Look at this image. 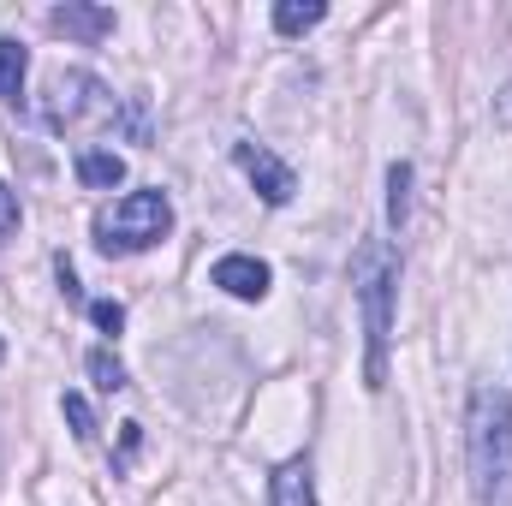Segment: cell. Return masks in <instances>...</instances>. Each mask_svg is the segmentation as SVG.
<instances>
[{"label": "cell", "instance_id": "ba28073f", "mask_svg": "<svg viewBox=\"0 0 512 506\" xmlns=\"http://www.w3.org/2000/svg\"><path fill=\"white\" fill-rule=\"evenodd\" d=\"M268 506H316V489H310V465L304 459H286L268 483Z\"/></svg>", "mask_w": 512, "mask_h": 506}, {"label": "cell", "instance_id": "277c9868", "mask_svg": "<svg viewBox=\"0 0 512 506\" xmlns=\"http://www.w3.org/2000/svg\"><path fill=\"white\" fill-rule=\"evenodd\" d=\"M114 90L90 72H54L48 78V102H42V120L54 131H78V126H108L114 120Z\"/></svg>", "mask_w": 512, "mask_h": 506}, {"label": "cell", "instance_id": "7a4b0ae2", "mask_svg": "<svg viewBox=\"0 0 512 506\" xmlns=\"http://www.w3.org/2000/svg\"><path fill=\"white\" fill-rule=\"evenodd\" d=\"M352 286H358V310H364V340H370V387L387 381V340H393V298H399V256L387 239H364L352 262Z\"/></svg>", "mask_w": 512, "mask_h": 506}, {"label": "cell", "instance_id": "6da1fadb", "mask_svg": "<svg viewBox=\"0 0 512 506\" xmlns=\"http://www.w3.org/2000/svg\"><path fill=\"white\" fill-rule=\"evenodd\" d=\"M465 459L483 506H512V393L477 387L465 411Z\"/></svg>", "mask_w": 512, "mask_h": 506}, {"label": "cell", "instance_id": "30bf717a", "mask_svg": "<svg viewBox=\"0 0 512 506\" xmlns=\"http://www.w3.org/2000/svg\"><path fill=\"white\" fill-rule=\"evenodd\" d=\"M322 18H328L322 0H280V6H274V30H280V36H304V30H316Z\"/></svg>", "mask_w": 512, "mask_h": 506}, {"label": "cell", "instance_id": "52a82bcc", "mask_svg": "<svg viewBox=\"0 0 512 506\" xmlns=\"http://www.w3.org/2000/svg\"><path fill=\"white\" fill-rule=\"evenodd\" d=\"M48 24H54V30H66V36L96 42V36H108V30H114V12H108V6H54V12H48Z\"/></svg>", "mask_w": 512, "mask_h": 506}, {"label": "cell", "instance_id": "5bb4252c", "mask_svg": "<svg viewBox=\"0 0 512 506\" xmlns=\"http://www.w3.org/2000/svg\"><path fill=\"white\" fill-rule=\"evenodd\" d=\"M60 411H66V423H72V435H78V441H90V435H96V417H90V399H84V393H66V399H60Z\"/></svg>", "mask_w": 512, "mask_h": 506}, {"label": "cell", "instance_id": "2e32d148", "mask_svg": "<svg viewBox=\"0 0 512 506\" xmlns=\"http://www.w3.org/2000/svg\"><path fill=\"white\" fill-rule=\"evenodd\" d=\"M12 227H18V197L0 185V233H12Z\"/></svg>", "mask_w": 512, "mask_h": 506}, {"label": "cell", "instance_id": "3957f363", "mask_svg": "<svg viewBox=\"0 0 512 506\" xmlns=\"http://www.w3.org/2000/svg\"><path fill=\"white\" fill-rule=\"evenodd\" d=\"M167 227H173V203H167V191H131V197H120L114 209L96 215V245H102L108 256H131V251L161 245Z\"/></svg>", "mask_w": 512, "mask_h": 506}, {"label": "cell", "instance_id": "8fae6325", "mask_svg": "<svg viewBox=\"0 0 512 506\" xmlns=\"http://www.w3.org/2000/svg\"><path fill=\"white\" fill-rule=\"evenodd\" d=\"M24 78H30V54H24V42H0V96L6 102H18L24 96Z\"/></svg>", "mask_w": 512, "mask_h": 506}, {"label": "cell", "instance_id": "8992f818", "mask_svg": "<svg viewBox=\"0 0 512 506\" xmlns=\"http://www.w3.org/2000/svg\"><path fill=\"white\" fill-rule=\"evenodd\" d=\"M268 262L262 256H245V251H227L221 262H215V286L221 292H233V298H245V304H256V298H268Z\"/></svg>", "mask_w": 512, "mask_h": 506}, {"label": "cell", "instance_id": "5b68a950", "mask_svg": "<svg viewBox=\"0 0 512 506\" xmlns=\"http://www.w3.org/2000/svg\"><path fill=\"white\" fill-rule=\"evenodd\" d=\"M233 161L245 167V179L262 191V203H292L298 179H292V167H286L280 155H268L262 143H233Z\"/></svg>", "mask_w": 512, "mask_h": 506}, {"label": "cell", "instance_id": "9c48e42d", "mask_svg": "<svg viewBox=\"0 0 512 506\" xmlns=\"http://www.w3.org/2000/svg\"><path fill=\"white\" fill-rule=\"evenodd\" d=\"M78 179H84L90 191H114V185L126 179V161H120L114 149H78Z\"/></svg>", "mask_w": 512, "mask_h": 506}, {"label": "cell", "instance_id": "4fadbf2b", "mask_svg": "<svg viewBox=\"0 0 512 506\" xmlns=\"http://www.w3.org/2000/svg\"><path fill=\"white\" fill-rule=\"evenodd\" d=\"M84 364H90V376H96V387H102V393H120V387H126V364H120L108 346H96Z\"/></svg>", "mask_w": 512, "mask_h": 506}, {"label": "cell", "instance_id": "9a60e30c", "mask_svg": "<svg viewBox=\"0 0 512 506\" xmlns=\"http://www.w3.org/2000/svg\"><path fill=\"white\" fill-rule=\"evenodd\" d=\"M90 322H96L102 334H120V328H126V310H120L114 298H96V304H90Z\"/></svg>", "mask_w": 512, "mask_h": 506}, {"label": "cell", "instance_id": "7c38bea8", "mask_svg": "<svg viewBox=\"0 0 512 506\" xmlns=\"http://www.w3.org/2000/svg\"><path fill=\"white\" fill-rule=\"evenodd\" d=\"M405 209H411V167L393 161V167H387V221L405 227Z\"/></svg>", "mask_w": 512, "mask_h": 506}]
</instances>
